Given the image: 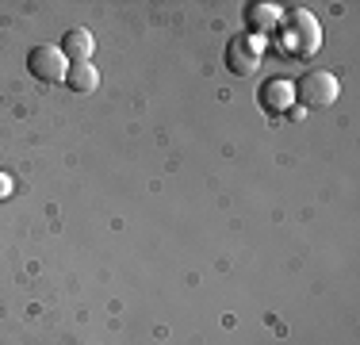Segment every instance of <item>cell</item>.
<instances>
[{
  "instance_id": "4",
  "label": "cell",
  "mask_w": 360,
  "mask_h": 345,
  "mask_svg": "<svg viewBox=\"0 0 360 345\" xmlns=\"http://www.w3.org/2000/svg\"><path fill=\"white\" fill-rule=\"evenodd\" d=\"M291 46L299 54H314L322 46V31H319V20L311 12H295L291 15Z\"/></svg>"
},
{
  "instance_id": "1",
  "label": "cell",
  "mask_w": 360,
  "mask_h": 345,
  "mask_svg": "<svg viewBox=\"0 0 360 345\" xmlns=\"http://www.w3.org/2000/svg\"><path fill=\"white\" fill-rule=\"evenodd\" d=\"M338 96H341V84H338V77L326 73V69H314V73H307L303 81H299V100L311 104V108H330Z\"/></svg>"
},
{
  "instance_id": "9",
  "label": "cell",
  "mask_w": 360,
  "mask_h": 345,
  "mask_svg": "<svg viewBox=\"0 0 360 345\" xmlns=\"http://www.w3.org/2000/svg\"><path fill=\"white\" fill-rule=\"evenodd\" d=\"M8 196H12V177L0 172V200H8Z\"/></svg>"
},
{
  "instance_id": "7",
  "label": "cell",
  "mask_w": 360,
  "mask_h": 345,
  "mask_svg": "<svg viewBox=\"0 0 360 345\" xmlns=\"http://www.w3.org/2000/svg\"><path fill=\"white\" fill-rule=\"evenodd\" d=\"M65 84H70L73 92H92L100 84V73L89 62H77V65H70V73H65Z\"/></svg>"
},
{
  "instance_id": "8",
  "label": "cell",
  "mask_w": 360,
  "mask_h": 345,
  "mask_svg": "<svg viewBox=\"0 0 360 345\" xmlns=\"http://www.w3.org/2000/svg\"><path fill=\"white\" fill-rule=\"evenodd\" d=\"M250 23L257 31H272L280 23V8L276 4H253L250 8Z\"/></svg>"
},
{
  "instance_id": "5",
  "label": "cell",
  "mask_w": 360,
  "mask_h": 345,
  "mask_svg": "<svg viewBox=\"0 0 360 345\" xmlns=\"http://www.w3.org/2000/svg\"><path fill=\"white\" fill-rule=\"evenodd\" d=\"M291 100H295V84L284 81V77H272V81L261 84V104L269 111H288Z\"/></svg>"
},
{
  "instance_id": "2",
  "label": "cell",
  "mask_w": 360,
  "mask_h": 345,
  "mask_svg": "<svg viewBox=\"0 0 360 345\" xmlns=\"http://www.w3.org/2000/svg\"><path fill=\"white\" fill-rule=\"evenodd\" d=\"M27 69L39 77V81L54 84V81H62V77L70 73V58L62 54V46H35L27 54Z\"/></svg>"
},
{
  "instance_id": "6",
  "label": "cell",
  "mask_w": 360,
  "mask_h": 345,
  "mask_svg": "<svg viewBox=\"0 0 360 345\" xmlns=\"http://www.w3.org/2000/svg\"><path fill=\"white\" fill-rule=\"evenodd\" d=\"M92 50H96V39H92V31H84V27L65 31V39H62V54H65V58H73V65H77V62H89Z\"/></svg>"
},
{
  "instance_id": "3",
  "label": "cell",
  "mask_w": 360,
  "mask_h": 345,
  "mask_svg": "<svg viewBox=\"0 0 360 345\" xmlns=\"http://www.w3.org/2000/svg\"><path fill=\"white\" fill-rule=\"evenodd\" d=\"M261 39H253V34H238V39H230L226 46V69L230 73H253L257 65H261Z\"/></svg>"
}]
</instances>
